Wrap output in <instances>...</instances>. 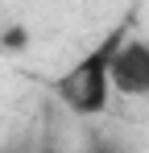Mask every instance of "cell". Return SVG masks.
Returning <instances> with one entry per match:
<instances>
[{"label":"cell","mask_w":149,"mask_h":153,"mask_svg":"<svg viewBox=\"0 0 149 153\" xmlns=\"http://www.w3.org/2000/svg\"><path fill=\"white\" fill-rule=\"evenodd\" d=\"M120 37L124 33H108L83 58H74L71 71L58 75L54 91H58V100L66 103L74 116H99V112H108V95H112V75L108 71H112V54L120 46Z\"/></svg>","instance_id":"1"},{"label":"cell","mask_w":149,"mask_h":153,"mask_svg":"<svg viewBox=\"0 0 149 153\" xmlns=\"http://www.w3.org/2000/svg\"><path fill=\"white\" fill-rule=\"evenodd\" d=\"M108 75H112V91H120L128 100H145L149 95V42L124 33L116 54H112Z\"/></svg>","instance_id":"2"},{"label":"cell","mask_w":149,"mask_h":153,"mask_svg":"<svg viewBox=\"0 0 149 153\" xmlns=\"http://www.w3.org/2000/svg\"><path fill=\"white\" fill-rule=\"evenodd\" d=\"M87 153H120V145H116V141H91Z\"/></svg>","instance_id":"3"}]
</instances>
